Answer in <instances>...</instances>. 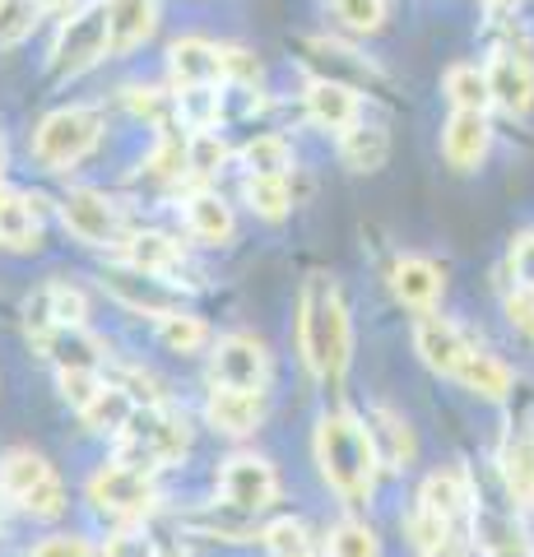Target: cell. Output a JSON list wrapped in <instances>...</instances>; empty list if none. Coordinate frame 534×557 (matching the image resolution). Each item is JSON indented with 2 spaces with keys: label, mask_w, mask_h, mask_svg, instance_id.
<instances>
[{
  "label": "cell",
  "mask_w": 534,
  "mask_h": 557,
  "mask_svg": "<svg viewBox=\"0 0 534 557\" xmlns=\"http://www.w3.org/2000/svg\"><path fill=\"white\" fill-rule=\"evenodd\" d=\"M186 228L200 242H210V247H228L237 233V219L214 190H196V196H186Z\"/></svg>",
  "instance_id": "22"
},
{
  "label": "cell",
  "mask_w": 534,
  "mask_h": 557,
  "mask_svg": "<svg viewBox=\"0 0 534 557\" xmlns=\"http://www.w3.org/2000/svg\"><path fill=\"white\" fill-rule=\"evenodd\" d=\"M61 376V395L71 399V405L84 413L94 405V399L102 395V386H108V381H102V372L98 368H75V372H57Z\"/></svg>",
  "instance_id": "41"
},
{
  "label": "cell",
  "mask_w": 534,
  "mask_h": 557,
  "mask_svg": "<svg viewBox=\"0 0 534 557\" xmlns=\"http://www.w3.org/2000/svg\"><path fill=\"white\" fill-rule=\"evenodd\" d=\"M38 200L28 196H5L0 205V247L10 251H38L42 247V223H38Z\"/></svg>",
  "instance_id": "24"
},
{
  "label": "cell",
  "mask_w": 534,
  "mask_h": 557,
  "mask_svg": "<svg viewBox=\"0 0 534 557\" xmlns=\"http://www.w3.org/2000/svg\"><path fill=\"white\" fill-rule=\"evenodd\" d=\"M413 348H419V358H423L433 372L456 376V372L464 368V358H470L474 344L464 339L446 317H433V311H423L419 325H413Z\"/></svg>",
  "instance_id": "11"
},
{
  "label": "cell",
  "mask_w": 534,
  "mask_h": 557,
  "mask_svg": "<svg viewBox=\"0 0 534 557\" xmlns=\"http://www.w3.org/2000/svg\"><path fill=\"white\" fill-rule=\"evenodd\" d=\"M446 98H451L456 112H488L493 108V84H488V70L479 65H451L442 79Z\"/></svg>",
  "instance_id": "29"
},
{
  "label": "cell",
  "mask_w": 534,
  "mask_h": 557,
  "mask_svg": "<svg viewBox=\"0 0 534 557\" xmlns=\"http://www.w3.org/2000/svg\"><path fill=\"white\" fill-rule=\"evenodd\" d=\"M488 84H493V102L511 116H521L534 108V61L516 57V51H497V61L488 65Z\"/></svg>",
  "instance_id": "13"
},
{
  "label": "cell",
  "mask_w": 534,
  "mask_h": 557,
  "mask_svg": "<svg viewBox=\"0 0 534 557\" xmlns=\"http://www.w3.org/2000/svg\"><path fill=\"white\" fill-rule=\"evenodd\" d=\"M325 548H331V557H382V544H376L372 525H363V520H339Z\"/></svg>",
  "instance_id": "38"
},
{
  "label": "cell",
  "mask_w": 534,
  "mask_h": 557,
  "mask_svg": "<svg viewBox=\"0 0 534 557\" xmlns=\"http://www.w3.org/2000/svg\"><path fill=\"white\" fill-rule=\"evenodd\" d=\"M247 205L261 219H284L288 214V177H247Z\"/></svg>",
  "instance_id": "39"
},
{
  "label": "cell",
  "mask_w": 534,
  "mask_h": 557,
  "mask_svg": "<svg viewBox=\"0 0 534 557\" xmlns=\"http://www.w3.org/2000/svg\"><path fill=\"white\" fill-rule=\"evenodd\" d=\"M61 219L84 247H126L131 242L122 205L98 196V190H71V196L61 200Z\"/></svg>",
  "instance_id": "8"
},
{
  "label": "cell",
  "mask_w": 534,
  "mask_h": 557,
  "mask_svg": "<svg viewBox=\"0 0 534 557\" xmlns=\"http://www.w3.org/2000/svg\"><path fill=\"white\" fill-rule=\"evenodd\" d=\"M126 108L149 121V126H167V112H172V98L159 94V89H145V84H135V89H126Z\"/></svg>",
  "instance_id": "43"
},
{
  "label": "cell",
  "mask_w": 534,
  "mask_h": 557,
  "mask_svg": "<svg viewBox=\"0 0 534 557\" xmlns=\"http://www.w3.org/2000/svg\"><path fill=\"white\" fill-rule=\"evenodd\" d=\"M335 14L344 20V28L376 33L386 24V0H335Z\"/></svg>",
  "instance_id": "42"
},
{
  "label": "cell",
  "mask_w": 534,
  "mask_h": 557,
  "mask_svg": "<svg viewBox=\"0 0 534 557\" xmlns=\"http://www.w3.org/2000/svg\"><path fill=\"white\" fill-rule=\"evenodd\" d=\"M204 413H210V428L228 432V437H247V432L261 428V418H265V399H261V391L219 386V391L210 395V405H204Z\"/></svg>",
  "instance_id": "15"
},
{
  "label": "cell",
  "mask_w": 534,
  "mask_h": 557,
  "mask_svg": "<svg viewBox=\"0 0 534 557\" xmlns=\"http://www.w3.org/2000/svg\"><path fill=\"white\" fill-rule=\"evenodd\" d=\"M423 557H464V548L456 544V539H451V534H446V539H442V544H433V548H423Z\"/></svg>",
  "instance_id": "49"
},
{
  "label": "cell",
  "mask_w": 534,
  "mask_h": 557,
  "mask_svg": "<svg viewBox=\"0 0 534 557\" xmlns=\"http://www.w3.org/2000/svg\"><path fill=\"white\" fill-rule=\"evenodd\" d=\"M116 442H122L116 446V460L153 474L159 465H172L191 450V428H186V413H177V409L145 405V409H135V418Z\"/></svg>",
  "instance_id": "3"
},
{
  "label": "cell",
  "mask_w": 534,
  "mask_h": 557,
  "mask_svg": "<svg viewBox=\"0 0 534 557\" xmlns=\"http://www.w3.org/2000/svg\"><path fill=\"white\" fill-rule=\"evenodd\" d=\"M307 116H312L321 131L344 135L358 121V94L344 79H312V89H307Z\"/></svg>",
  "instance_id": "19"
},
{
  "label": "cell",
  "mask_w": 534,
  "mask_h": 557,
  "mask_svg": "<svg viewBox=\"0 0 534 557\" xmlns=\"http://www.w3.org/2000/svg\"><path fill=\"white\" fill-rule=\"evenodd\" d=\"M219 493H223V507L251 516V511H265L280 497V474L261 456H233L219 474Z\"/></svg>",
  "instance_id": "9"
},
{
  "label": "cell",
  "mask_w": 534,
  "mask_h": 557,
  "mask_svg": "<svg viewBox=\"0 0 534 557\" xmlns=\"http://www.w3.org/2000/svg\"><path fill=\"white\" fill-rule=\"evenodd\" d=\"M339 159L349 172H382L390 159V135L386 126H368V121H353L349 131L339 135Z\"/></svg>",
  "instance_id": "21"
},
{
  "label": "cell",
  "mask_w": 534,
  "mask_h": 557,
  "mask_svg": "<svg viewBox=\"0 0 534 557\" xmlns=\"http://www.w3.org/2000/svg\"><path fill=\"white\" fill-rule=\"evenodd\" d=\"M89 502L102 516H116V520H140L153 511L159 502V487H153V474L145 469H131L122 460L102 465L98 474L89 479Z\"/></svg>",
  "instance_id": "7"
},
{
  "label": "cell",
  "mask_w": 534,
  "mask_h": 557,
  "mask_svg": "<svg viewBox=\"0 0 534 557\" xmlns=\"http://www.w3.org/2000/svg\"><path fill=\"white\" fill-rule=\"evenodd\" d=\"M372 442H376V456H382L386 465H395V469H405L409 460H413V450H419V442H413V432H409V423L400 413H390V409H376L372 413Z\"/></svg>",
  "instance_id": "31"
},
{
  "label": "cell",
  "mask_w": 534,
  "mask_h": 557,
  "mask_svg": "<svg viewBox=\"0 0 534 557\" xmlns=\"http://www.w3.org/2000/svg\"><path fill=\"white\" fill-rule=\"evenodd\" d=\"M84 317H89V302H84V293L71 288V284H61V278L42 284L38 293H33V302H28L33 335H42V330H57V325H84Z\"/></svg>",
  "instance_id": "14"
},
{
  "label": "cell",
  "mask_w": 534,
  "mask_h": 557,
  "mask_svg": "<svg viewBox=\"0 0 534 557\" xmlns=\"http://www.w3.org/2000/svg\"><path fill=\"white\" fill-rule=\"evenodd\" d=\"M0 168H5V145H0Z\"/></svg>",
  "instance_id": "50"
},
{
  "label": "cell",
  "mask_w": 534,
  "mask_h": 557,
  "mask_svg": "<svg viewBox=\"0 0 534 557\" xmlns=\"http://www.w3.org/2000/svg\"><path fill=\"white\" fill-rule=\"evenodd\" d=\"M488 145H493V131H488V116L484 112H456L446 121V135H442V153L456 172H474L479 163L488 159Z\"/></svg>",
  "instance_id": "12"
},
{
  "label": "cell",
  "mask_w": 534,
  "mask_h": 557,
  "mask_svg": "<svg viewBox=\"0 0 534 557\" xmlns=\"http://www.w3.org/2000/svg\"><path fill=\"white\" fill-rule=\"evenodd\" d=\"M442 284H446L442 270L423 256H405V260H395V270H390V293L413 311H433L442 298Z\"/></svg>",
  "instance_id": "17"
},
{
  "label": "cell",
  "mask_w": 534,
  "mask_h": 557,
  "mask_svg": "<svg viewBox=\"0 0 534 557\" xmlns=\"http://www.w3.org/2000/svg\"><path fill=\"white\" fill-rule=\"evenodd\" d=\"M511 270H516V278H521L525 288H534V233H525L511 247Z\"/></svg>",
  "instance_id": "47"
},
{
  "label": "cell",
  "mask_w": 534,
  "mask_h": 557,
  "mask_svg": "<svg viewBox=\"0 0 534 557\" xmlns=\"http://www.w3.org/2000/svg\"><path fill=\"white\" fill-rule=\"evenodd\" d=\"M108 288H112L126 307L145 311V317H167V311H172V298L163 293V278L140 274V270H131V265L116 270V274H108Z\"/></svg>",
  "instance_id": "23"
},
{
  "label": "cell",
  "mask_w": 534,
  "mask_h": 557,
  "mask_svg": "<svg viewBox=\"0 0 534 557\" xmlns=\"http://www.w3.org/2000/svg\"><path fill=\"white\" fill-rule=\"evenodd\" d=\"M405 530H409V539H413V544H419V553H423V548H433V544H442V539L451 534V525H446L442 516L423 511V507H413V511H409Z\"/></svg>",
  "instance_id": "44"
},
{
  "label": "cell",
  "mask_w": 534,
  "mask_h": 557,
  "mask_svg": "<svg viewBox=\"0 0 534 557\" xmlns=\"http://www.w3.org/2000/svg\"><path fill=\"white\" fill-rule=\"evenodd\" d=\"M167 70L172 79L182 84H219L223 75H228V65H223V47L204 42V38H177L167 47Z\"/></svg>",
  "instance_id": "16"
},
{
  "label": "cell",
  "mask_w": 534,
  "mask_h": 557,
  "mask_svg": "<svg viewBox=\"0 0 534 557\" xmlns=\"http://www.w3.org/2000/svg\"><path fill=\"white\" fill-rule=\"evenodd\" d=\"M0 493L38 520H57L65 511V483L38 450H10L0 460Z\"/></svg>",
  "instance_id": "4"
},
{
  "label": "cell",
  "mask_w": 534,
  "mask_h": 557,
  "mask_svg": "<svg viewBox=\"0 0 534 557\" xmlns=\"http://www.w3.org/2000/svg\"><path fill=\"white\" fill-rule=\"evenodd\" d=\"M204 339H210V330H204L200 317H186V311L159 317V344L172 348V354H200Z\"/></svg>",
  "instance_id": "35"
},
{
  "label": "cell",
  "mask_w": 534,
  "mask_h": 557,
  "mask_svg": "<svg viewBox=\"0 0 534 557\" xmlns=\"http://www.w3.org/2000/svg\"><path fill=\"white\" fill-rule=\"evenodd\" d=\"M312 450H316V465L325 483L335 487L339 497L349 502H363L376 483V442H372V428L358 423L349 413H325L316 423V437H312Z\"/></svg>",
  "instance_id": "2"
},
{
  "label": "cell",
  "mask_w": 534,
  "mask_h": 557,
  "mask_svg": "<svg viewBox=\"0 0 534 557\" xmlns=\"http://www.w3.org/2000/svg\"><path fill=\"white\" fill-rule=\"evenodd\" d=\"M28 557H98L89 539H79V534H57V539H47V544H38Z\"/></svg>",
  "instance_id": "45"
},
{
  "label": "cell",
  "mask_w": 534,
  "mask_h": 557,
  "mask_svg": "<svg viewBox=\"0 0 534 557\" xmlns=\"http://www.w3.org/2000/svg\"><path fill=\"white\" fill-rule=\"evenodd\" d=\"M219 112H223L219 84H186V89L177 94V116L191 131H214L219 126Z\"/></svg>",
  "instance_id": "34"
},
{
  "label": "cell",
  "mask_w": 534,
  "mask_h": 557,
  "mask_svg": "<svg viewBox=\"0 0 534 557\" xmlns=\"http://www.w3.org/2000/svg\"><path fill=\"white\" fill-rule=\"evenodd\" d=\"M488 5H502V0H488Z\"/></svg>",
  "instance_id": "51"
},
{
  "label": "cell",
  "mask_w": 534,
  "mask_h": 557,
  "mask_svg": "<svg viewBox=\"0 0 534 557\" xmlns=\"http://www.w3.org/2000/svg\"><path fill=\"white\" fill-rule=\"evenodd\" d=\"M261 539H265V548L274 557H312V539H307V525H302V520H293V516L274 520V525Z\"/></svg>",
  "instance_id": "40"
},
{
  "label": "cell",
  "mask_w": 534,
  "mask_h": 557,
  "mask_svg": "<svg viewBox=\"0 0 534 557\" xmlns=\"http://www.w3.org/2000/svg\"><path fill=\"white\" fill-rule=\"evenodd\" d=\"M456 381L464 391L484 395V399H507V391H511L507 362H497L493 354H484V348H470V358H464V368L456 372Z\"/></svg>",
  "instance_id": "30"
},
{
  "label": "cell",
  "mask_w": 534,
  "mask_h": 557,
  "mask_svg": "<svg viewBox=\"0 0 534 557\" xmlns=\"http://www.w3.org/2000/svg\"><path fill=\"white\" fill-rule=\"evenodd\" d=\"M507 321L516 325V330H521V335H530L534 339V288H516L511 293V298H507Z\"/></svg>",
  "instance_id": "46"
},
{
  "label": "cell",
  "mask_w": 534,
  "mask_h": 557,
  "mask_svg": "<svg viewBox=\"0 0 534 557\" xmlns=\"http://www.w3.org/2000/svg\"><path fill=\"white\" fill-rule=\"evenodd\" d=\"M502 479H507V493L521 497V502H534V437L530 432H511L502 442Z\"/></svg>",
  "instance_id": "28"
},
{
  "label": "cell",
  "mask_w": 534,
  "mask_h": 557,
  "mask_svg": "<svg viewBox=\"0 0 534 557\" xmlns=\"http://www.w3.org/2000/svg\"><path fill=\"white\" fill-rule=\"evenodd\" d=\"M237 159H243L247 177H288L293 149H288V139H280V135H256L251 145H243Z\"/></svg>",
  "instance_id": "32"
},
{
  "label": "cell",
  "mask_w": 534,
  "mask_h": 557,
  "mask_svg": "<svg viewBox=\"0 0 534 557\" xmlns=\"http://www.w3.org/2000/svg\"><path fill=\"white\" fill-rule=\"evenodd\" d=\"M228 163V145L214 135V131H191L186 139V168H191V177H214V172Z\"/></svg>",
  "instance_id": "37"
},
{
  "label": "cell",
  "mask_w": 534,
  "mask_h": 557,
  "mask_svg": "<svg viewBox=\"0 0 534 557\" xmlns=\"http://www.w3.org/2000/svg\"><path fill=\"white\" fill-rule=\"evenodd\" d=\"M98 139H102L98 108H61L38 126L33 153H38V163L51 172H71L98 149Z\"/></svg>",
  "instance_id": "5"
},
{
  "label": "cell",
  "mask_w": 534,
  "mask_h": 557,
  "mask_svg": "<svg viewBox=\"0 0 534 557\" xmlns=\"http://www.w3.org/2000/svg\"><path fill=\"white\" fill-rule=\"evenodd\" d=\"M214 386L265 391L270 386V354L256 335H228L214 348Z\"/></svg>",
  "instance_id": "10"
},
{
  "label": "cell",
  "mask_w": 534,
  "mask_h": 557,
  "mask_svg": "<svg viewBox=\"0 0 534 557\" xmlns=\"http://www.w3.org/2000/svg\"><path fill=\"white\" fill-rule=\"evenodd\" d=\"M135 409H140V399H135L126 386H102V395L94 399L89 409H84L79 418H84V428H94V432H112V437H122L126 432V423L135 418Z\"/></svg>",
  "instance_id": "27"
},
{
  "label": "cell",
  "mask_w": 534,
  "mask_h": 557,
  "mask_svg": "<svg viewBox=\"0 0 534 557\" xmlns=\"http://www.w3.org/2000/svg\"><path fill=\"white\" fill-rule=\"evenodd\" d=\"M33 339H38L42 354L57 362V372L102 368V344L84 325H57V330H42V335H33Z\"/></svg>",
  "instance_id": "18"
},
{
  "label": "cell",
  "mask_w": 534,
  "mask_h": 557,
  "mask_svg": "<svg viewBox=\"0 0 534 557\" xmlns=\"http://www.w3.org/2000/svg\"><path fill=\"white\" fill-rule=\"evenodd\" d=\"M102 57H112V28H108V0L75 10L61 24L57 47H51V75L75 79L84 70H94Z\"/></svg>",
  "instance_id": "6"
},
{
  "label": "cell",
  "mask_w": 534,
  "mask_h": 557,
  "mask_svg": "<svg viewBox=\"0 0 534 557\" xmlns=\"http://www.w3.org/2000/svg\"><path fill=\"white\" fill-rule=\"evenodd\" d=\"M298 348L316 381H339L353 354V325L331 274H307L298 293Z\"/></svg>",
  "instance_id": "1"
},
{
  "label": "cell",
  "mask_w": 534,
  "mask_h": 557,
  "mask_svg": "<svg viewBox=\"0 0 534 557\" xmlns=\"http://www.w3.org/2000/svg\"><path fill=\"white\" fill-rule=\"evenodd\" d=\"M102 557H159V553H153V544L145 534H116Z\"/></svg>",
  "instance_id": "48"
},
{
  "label": "cell",
  "mask_w": 534,
  "mask_h": 557,
  "mask_svg": "<svg viewBox=\"0 0 534 557\" xmlns=\"http://www.w3.org/2000/svg\"><path fill=\"white\" fill-rule=\"evenodd\" d=\"M153 24H159V0H108V28H112V57L140 47Z\"/></svg>",
  "instance_id": "20"
},
{
  "label": "cell",
  "mask_w": 534,
  "mask_h": 557,
  "mask_svg": "<svg viewBox=\"0 0 534 557\" xmlns=\"http://www.w3.org/2000/svg\"><path fill=\"white\" fill-rule=\"evenodd\" d=\"M419 507L423 511H433V516H442L446 525L470 507V483H464V474L460 469H442V474H427V483H423V493H419Z\"/></svg>",
  "instance_id": "26"
},
{
  "label": "cell",
  "mask_w": 534,
  "mask_h": 557,
  "mask_svg": "<svg viewBox=\"0 0 534 557\" xmlns=\"http://www.w3.org/2000/svg\"><path fill=\"white\" fill-rule=\"evenodd\" d=\"M122 251H126L131 270L153 274V278H163V274H172L182 265V247L172 237H163V233H131V242Z\"/></svg>",
  "instance_id": "25"
},
{
  "label": "cell",
  "mask_w": 534,
  "mask_h": 557,
  "mask_svg": "<svg viewBox=\"0 0 534 557\" xmlns=\"http://www.w3.org/2000/svg\"><path fill=\"white\" fill-rule=\"evenodd\" d=\"M42 14L47 0H0V47H20Z\"/></svg>",
  "instance_id": "36"
},
{
  "label": "cell",
  "mask_w": 534,
  "mask_h": 557,
  "mask_svg": "<svg viewBox=\"0 0 534 557\" xmlns=\"http://www.w3.org/2000/svg\"><path fill=\"white\" fill-rule=\"evenodd\" d=\"M474 534H479V544H484V557H530L525 534L497 511H479L474 516Z\"/></svg>",
  "instance_id": "33"
}]
</instances>
